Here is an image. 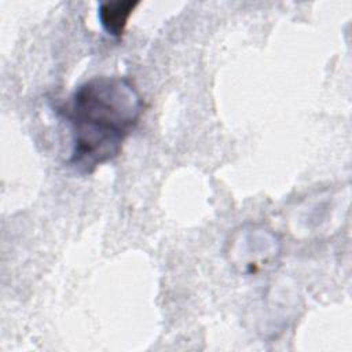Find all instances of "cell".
<instances>
[{
    "mask_svg": "<svg viewBox=\"0 0 352 352\" xmlns=\"http://www.w3.org/2000/svg\"><path fill=\"white\" fill-rule=\"evenodd\" d=\"M143 111V98L126 77L100 76L80 84L59 107L72 128L69 166L91 175L117 158Z\"/></svg>",
    "mask_w": 352,
    "mask_h": 352,
    "instance_id": "1",
    "label": "cell"
},
{
    "mask_svg": "<svg viewBox=\"0 0 352 352\" xmlns=\"http://www.w3.org/2000/svg\"><path fill=\"white\" fill-rule=\"evenodd\" d=\"M139 1L118 0V1H102L98 6V16L104 32L113 37H121L125 32L129 16Z\"/></svg>",
    "mask_w": 352,
    "mask_h": 352,
    "instance_id": "2",
    "label": "cell"
}]
</instances>
